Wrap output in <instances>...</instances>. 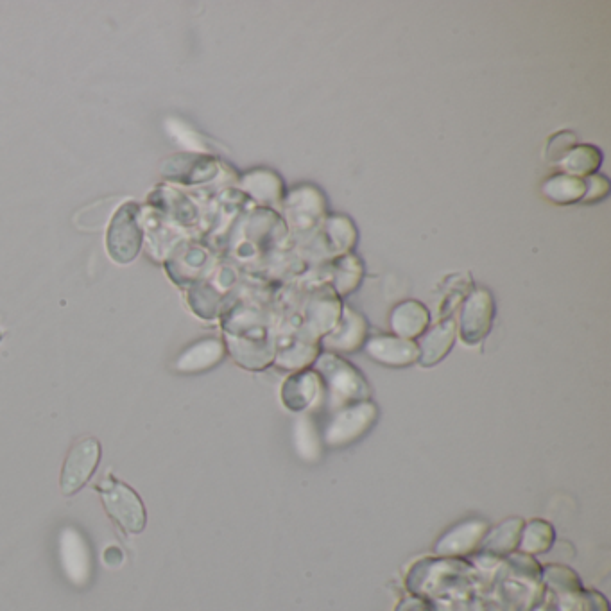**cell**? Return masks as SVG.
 <instances>
[{"instance_id": "obj_1", "label": "cell", "mask_w": 611, "mask_h": 611, "mask_svg": "<svg viewBox=\"0 0 611 611\" xmlns=\"http://www.w3.org/2000/svg\"><path fill=\"white\" fill-rule=\"evenodd\" d=\"M318 373L323 389L327 391L330 405L341 409L345 405L370 400L371 388L361 371L336 353H319L312 364Z\"/></svg>"}, {"instance_id": "obj_2", "label": "cell", "mask_w": 611, "mask_h": 611, "mask_svg": "<svg viewBox=\"0 0 611 611\" xmlns=\"http://www.w3.org/2000/svg\"><path fill=\"white\" fill-rule=\"evenodd\" d=\"M379 416V407L371 400L336 409L321 431L323 447L337 450L361 441L375 427Z\"/></svg>"}, {"instance_id": "obj_3", "label": "cell", "mask_w": 611, "mask_h": 611, "mask_svg": "<svg viewBox=\"0 0 611 611\" xmlns=\"http://www.w3.org/2000/svg\"><path fill=\"white\" fill-rule=\"evenodd\" d=\"M97 490L101 493L104 508L113 518V522L121 525L126 533L138 534L144 531L147 522L146 508L137 491L113 477L104 479L97 486Z\"/></svg>"}, {"instance_id": "obj_4", "label": "cell", "mask_w": 611, "mask_h": 611, "mask_svg": "<svg viewBox=\"0 0 611 611\" xmlns=\"http://www.w3.org/2000/svg\"><path fill=\"white\" fill-rule=\"evenodd\" d=\"M327 198L316 185H300L285 194L282 210L287 228L294 232L310 233L327 219Z\"/></svg>"}, {"instance_id": "obj_5", "label": "cell", "mask_w": 611, "mask_h": 611, "mask_svg": "<svg viewBox=\"0 0 611 611\" xmlns=\"http://www.w3.org/2000/svg\"><path fill=\"white\" fill-rule=\"evenodd\" d=\"M495 319V302L488 289H475L468 294L457 323V334L465 345L475 346L490 334Z\"/></svg>"}, {"instance_id": "obj_6", "label": "cell", "mask_w": 611, "mask_h": 611, "mask_svg": "<svg viewBox=\"0 0 611 611\" xmlns=\"http://www.w3.org/2000/svg\"><path fill=\"white\" fill-rule=\"evenodd\" d=\"M341 316H343L341 298L330 285H323L318 291L310 294L305 307V321L300 328L307 336L321 341L337 327Z\"/></svg>"}, {"instance_id": "obj_7", "label": "cell", "mask_w": 611, "mask_h": 611, "mask_svg": "<svg viewBox=\"0 0 611 611\" xmlns=\"http://www.w3.org/2000/svg\"><path fill=\"white\" fill-rule=\"evenodd\" d=\"M101 459V443L95 438L79 439L70 448L61 472V491L65 495L78 493L92 477Z\"/></svg>"}, {"instance_id": "obj_8", "label": "cell", "mask_w": 611, "mask_h": 611, "mask_svg": "<svg viewBox=\"0 0 611 611\" xmlns=\"http://www.w3.org/2000/svg\"><path fill=\"white\" fill-rule=\"evenodd\" d=\"M314 239L316 241L312 242V250L336 259L346 253H352L359 233L350 217L345 214H330L321 224V230Z\"/></svg>"}, {"instance_id": "obj_9", "label": "cell", "mask_w": 611, "mask_h": 611, "mask_svg": "<svg viewBox=\"0 0 611 611\" xmlns=\"http://www.w3.org/2000/svg\"><path fill=\"white\" fill-rule=\"evenodd\" d=\"M368 334L370 327L361 312L343 307V316L339 319L337 327L319 341V346H323L325 352L336 355L359 352L368 341Z\"/></svg>"}, {"instance_id": "obj_10", "label": "cell", "mask_w": 611, "mask_h": 611, "mask_svg": "<svg viewBox=\"0 0 611 611\" xmlns=\"http://www.w3.org/2000/svg\"><path fill=\"white\" fill-rule=\"evenodd\" d=\"M60 561L65 576L76 586H85L92 574V556L90 547L83 534L74 527L63 529L60 534Z\"/></svg>"}, {"instance_id": "obj_11", "label": "cell", "mask_w": 611, "mask_h": 611, "mask_svg": "<svg viewBox=\"0 0 611 611\" xmlns=\"http://www.w3.org/2000/svg\"><path fill=\"white\" fill-rule=\"evenodd\" d=\"M488 531L490 527L481 518L463 520L454 527H450L447 533L439 538L434 545V551L443 558L468 556L481 547L482 540Z\"/></svg>"}, {"instance_id": "obj_12", "label": "cell", "mask_w": 611, "mask_h": 611, "mask_svg": "<svg viewBox=\"0 0 611 611\" xmlns=\"http://www.w3.org/2000/svg\"><path fill=\"white\" fill-rule=\"evenodd\" d=\"M362 348L371 361L377 362L380 366H386V368H407V366L416 364L420 357L416 341L402 339L395 334L368 337V341Z\"/></svg>"}, {"instance_id": "obj_13", "label": "cell", "mask_w": 611, "mask_h": 611, "mask_svg": "<svg viewBox=\"0 0 611 611\" xmlns=\"http://www.w3.org/2000/svg\"><path fill=\"white\" fill-rule=\"evenodd\" d=\"M457 321L454 318L441 319L434 327L427 328L423 336L418 337V362L431 368L447 357L456 345Z\"/></svg>"}, {"instance_id": "obj_14", "label": "cell", "mask_w": 611, "mask_h": 611, "mask_svg": "<svg viewBox=\"0 0 611 611\" xmlns=\"http://www.w3.org/2000/svg\"><path fill=\"white\" fill-rule=\"evenodd\" d=\"M226 350L246 370H264L275 361L276 343L271 336L230 337L226 336Z\"/></svg>"}, {"instance_id": "obj_15", "label": "cell", "mask_w": 611, "mask_h": 611, "mask_svg": "<svg viewBox=\"0 0 611 611\" xmlns=\"http://www.w3.org/2000/svg\"><path fill=\"white\" fill-rule=\"evenodd\" d=\"M135 207L126 205L119 210V214L113 219L112 228L108 233V248L112 253L113 259L117 262H130L135 259L140 246V232L135 223V212H131Z\"/></svg>"}, {"instance_id": "obj_16", "label": "cell", "mask_w": 611, "mask_h": 611, "mask_svg": "<svg viewBox=\"0 0 611 611\" xmlns=\"http://www.w3.org/2000/svg\"><path fill=\"white\" fill-rule=\"evenodd\" d=\"M323 384L314 370L293 373L282 386V402L293 413H305L318 402Z\"/></svg>"}, {"instance_id": "obj_17", "label": "cell", "mask_w": 611, "mask_h": 611, "mask_svg": "<svg viewBox=\"0 0 611 611\" xmlns=\"http://www.w3.org/2000/svg\"><path fill=\"white\" fill-rule=\"evenodd\" d=\"M321 353L319 341L312 339L298 328L296 336L287 341L285 345L276 346L275 364L280 370L302 371L312 366Z\"/></svg>"}, {"instance_id": "obj_18", "label": "cell", "mask_w": 611, "mask_h": 611, "mask_svg": "<svg viewBox=\"0 0 611 611\" xmlns=\"http://www.w3.org/2000/svg\"><path fill=\"white\" fill-rule=\"evenodd\" d=\"M241 185L242 189L246 190L255 201H259L260 205H266L271 210L282 208L285 199L284 178L276 171L260 167L244 174Z\"/></svg>"}, {"instance_id": "obj_19", "label": "cell", "mask_w": 611, "mask_h": 611, "mask_svg": "<svg viewBox=\"0 0 611 611\" xmlns=\"http://www.w3.org/2000/svg\"><path fill=\"white\" fill-rule=\"evenodd\" d=\"M389 325L395 336L414 341L431 325V312L418 300H405L391 310Z\"/></svg>"}, {"instance_id": "obj_20", "label": "cell", "mask_w": 611, "mask_h": 611, "mask_svg": "<svg viewBox=\"0 0 611 611\" xmlns=\"http://www.w3.org/2000/svg\"><path fill=\"white\" fill-rule=\"evenodd\" d=\"M289 235V228L284 217L271 208H257L248 223V237L255 242L260 250L275 248L278 242L284 241Z\"/></svg>"}, {"instance_id": "obj_21", "label": "cell", "mask_w": 611, "mask_h": 611, "mask_svg": "<svg viewBox=\"0 0 611 611\" xmlns=\"http://www.w3.org/2000/svg\"><path fill=\"white\" fill-rule=\"evenodd\" d=\"M226 355V345L217 337H207L189 346L176 361V370L181 373H201L212 370Z\"/></svg>"}, {"instance_id": "obj_22", "label": "cell", "mask_w": 611, "mask_h": 611, "mask_svg": "<svg viewBox=\"0 0 611 611\" xmlns=\"http://www.w3.org/2000/svg\"><path fill=\"white\" fill-rule=\"evenodd\" d=\"M332 284L337 296H348L359 289L364 278V264L355 253H346L332 260Z\"/></svg>"}, {"instance_id": "obj_23", "label": "cell", "mask_w": 611, "mask_h": 611, "mask_svg": "<svg viewBox=\"0 0 611 611\" xmlns=\"http://www.w3.org/2000/svg\"><path fill=\"white\" fill-rule=\"evenodd\" d=\"M522 518H508L493 531H488L481 543L482 551L490 556H506L518 547L520 534L524 529Z\"/></svg>"}, {"instance_id": "obj_24", "label": "cell", "mask_w": 611, "mask_h": 611, "mask_svg": "<svg viewBox=\"0 0 611 611\" xmlns=\"http://www.w3.org/2000/svg\"><path fill=\"white\" fill-rule=\"evenodd\" d=\"M543 198L554 205H574L581 203L585 196V180L570 174H554L542 185Z\"/></svg>"}, {"instance_id": "obj_25", "label": "cell", "mask_w": 611, "mask_h": 611, "mask_svg": "<svg viewBox=\"0 0 611 611\" xmlns=\"http://www.w3.org/2000/svg\"><path fill=\"white\" fill-rule=\"evenodd\" d=\"M601 164H603L601 149L590 146V144L572 147L560 162L561 167L565 169V174L576 176V178H586L590 174H597Z\"/></svg>"}, {"instance_id": "obj_26", "label": "cell", "mask_w": 611, "mask_h": 611, "mask_svg": "<svg viewBox=\"0 0 611 611\" xmlns=\"http://www.w3.org/2000/svg\"><path fill=\"white\" fill-rule=\"evenodd\" d=\"M294 447L298 456L307 463H318L323 456V439L318 427L312 422L310 416H302L294 425Z\"/></svg>"}, {"instance_id": "obj_27", "label": "cell", "mask_w": 611, "mask_h": 611, "mask_svg": "<svg viewBox=\"0 0 611 611\" xmlns=\"http://www.w3.org/2000/svg\"><path fill=\"white\" fill-rule=\"evenodd\" d=\"M556 538V531L549 522L545 520H531L524 524L522 534H520V542L518 549L527 554V556H536L549 551Z\"/></svg>"}, {"instance_id": "obj_28", "label": "cell", "mask_w": 611, "mask_h": 611, "mask_svg": "<svg viewBox=\"0 0 611 611\" xmlns=\"http://www.w3.org/2000/svg\"><path fill=\"white\" fill-rule=\"evenodd\" d=\"M583 180H585V196L581 199V203L594 205V203H599V201L608 198V194H610L608 178H604L601 174H590Z\"/></svg>"}, {"instance_id": "obj_29", "label": "cell", "mask_w": 611, "mask_h": 611, "mask_svg": "<svg viewBox=\"0 0 611 611\" xmlns=\"http://www.w3.org/2000/svg\"><path fill=\"white\" fill-rule=\"evenodd\" d=\"M576 146V135L574 133H568V131H561L558 135L549 140V147H547V158L551 162H558L560 164L563 160V156L567 155L568 151L572 147Z\"/></svg>"}]
</instances>
